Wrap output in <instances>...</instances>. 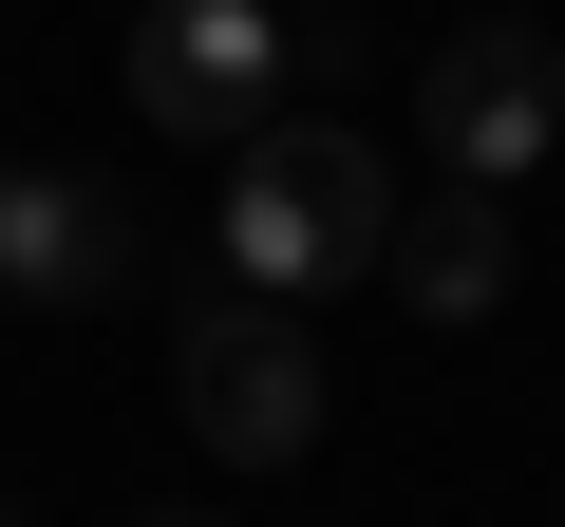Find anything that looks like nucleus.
Instances as JSON below:
<instances>
[{
  "label": "nucleus",
  "instance_id": "0eeeda50",
  "mask_svg": "<svg viewBox=\"0 0 565 527\" xmlns=\"http://www.w3.org/2000/svg\"><path fill=\"white\" fill-rule=\"evenodd\" d=\"M151 527H226V508H151Z\"/></svg>",
  "mask_w": 565,
  "mask_h": 527
},
{
  "label": "nucleus",
  "instance_id": "20e7f679",
  "mask_svg": "<svg viewBox=\"0 0 565 527\" xmlns=\"http://www.w3.org/2000/svg\"><path fill=\"white\" fill-rule=\"evenodd\" d=\"M132 114L189 132V151H245L282 114V20L264 0H151L132 20Z\"/></svg>",
  "mask_w": 565,
  "mask_h": 527
},
{
  "label": "nucleus",
  "instance_id": "f257e3e1",
  "mask_svg": "<svg viewBox=\"0 0 565 527\" xmlns=\"http://www.w3.org/2000/svg\"><path fill=\"white\" fill-rule=\"evenodd\" d=\"M359 264H396V170L340 132V114H264L245 151H226V283L245 302H340Z\"/></svg>",
  "mask_w": 565,
  "mask_h": 527
},
{
  "label": "nucleus",
  "instance_id": "7ed1b4c3",
  "mask_svg": "<svg viewBox=\"0 0 565 527\" xmlns=\"http://www.w3.org/2000/svg\"><path fill=\"white\" fill-rule=\"evenodd\" d=\"M415 151H434L452 189H527V170L565 151V39H546V20H471V39H434V76H415Z\"/></svg>",
  "mask_w": 565,
  "mask_h": 527
},
{
  "label": "nucleus",
  "instance_id": "6e6552de",
  "mask_svg": "<svg viewBox=\"0 0 565 527\" xmlns=\"http://www.w3.org/2000/svg\"><path fill=\"white\" fill-rule=\"evenodd\" d=\"M264 20H302V0H264Z\"/></svg>",
  "mask_w": 565,
  "mask_h": 527
},
{
  "label": "nucleus",
  "instance_id": "f03ea898",
  "mask_svg": "<svg viewBox=\"0 0 565 527\" xmlns=\"http://www.w3.org/2000/svg\"><path fill=\"white\" fill-rule=\"evenodd\" d=\"M170 396H189V433H207V452H245V471H282V452H321V415H340L321 340L282 321V302H245V283L170 321Z\"/></svg>",
  "mask_w": 565,
  "mask_h": 527
},
{
  "label": "nucleus",
  "instance_id": "39448f33",
  "mask_svg": "<svg viewBox=\"0 0 565 527\" xmlns=\"http://www.w3.org/2000/svg\"><path fill=\"white\" fill-rule=\"evenodd\" d=\"M114 283H132V207L95 170L0 151V302H114Z\"/></svg>",
  "mask_w": 565,
  "mask_h": 527
},
{
  "label": "nucleus",
  "instance_id": "423d86ee",
  "mask_svg": "<svg viewBox=\"0 0 565 527\" xmlns=\"http://www.w3.org/2000/svg\"><path fill=\"white\" fill-rule=\"evenodd\" d=\"M396 302H415V321H490V302H509V189L396 207Z\"/></svg>",
  "mask_w": 565,
  "mask_h": 527
}]
</instances>
